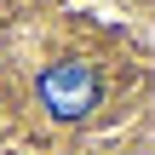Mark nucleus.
I'll return each instance as SVG.
<instances>
[{
    "label": "nucleus",
    "mask_w": 155,
    "mask_h": 155,
    "mask_svg": "<svg viewBox=\"0 0 155 155\" xmlns=\"http://www.w3.org/2000/svg\"><path fill=\"white\" fill-rule=\"evenodd\" d=\"M40 104H46L58 121H86L92 104H98V75H92V63H75V58L46 63V69H40Z\"/></svg>",
    "instance_id": "f257e3e1"
}]
</instances>
